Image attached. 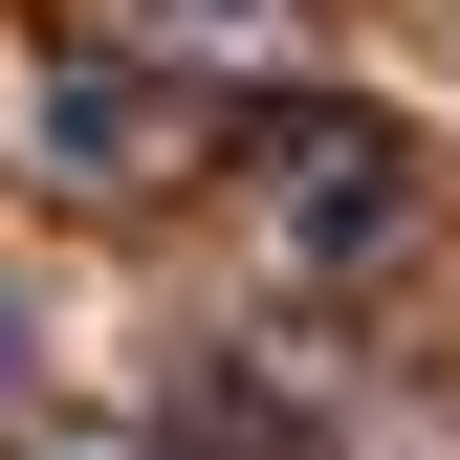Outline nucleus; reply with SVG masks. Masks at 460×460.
Returning <instances> with one entry per match:
<instances>
[{"instance_id":"nucleus-1","label":"nucleus","mask_w":460,"mask_h":460,"mask_svg":"<svg viewBox=\"0 0 460 460\" xmlns=\"http://www.w3.org/2000/svg\"><path fill=\"white\" fill-rule=\"evenodd\" d=\"M263 176H285V242L307 263H373V242H417V176H394V132H263Z\"/></svg>"},{"instance_id":"nucleus-2","label":"nucleus","mask_w":460,"mask_h":460,"mask_svg":"<svg viewBox=\"0 0 460 460\" xmlns=\"http://www.w3.org/2000/svg\"><path fill=\"white\" fill-rule=\"evenodd\" d=\"M22 132H44V176H66V198H132V176H176V110H154L132 66H44V88H22Z\"/></svg>"},{"instance_id":"nucleus-3","label":"nucleus","mask_w":460,"mask_h":460,"mask_svg":"<svg viewBox=\"0 0 460 460\" xmlns=\"http://www.w3.org/2000/svg\"><path fill=\"white\" fill-rule=\"evenodd\" d=\"M132 22H154V44H263L285 0H132Z\"/></svg>"},{"instance_id":"nucleus-4","label":"nucleus","mask_w":460,"mask_h":460,"mask_svg":"<svg viewBox=\"0 0 460 460\" xmlns=\"http://www.w3.org/2000/svg\"><path fill=\"white\" fill-rule=\"evenodd\" d=\"M0 394H22V307H0Z\"/></svg>"}]
</instances>
